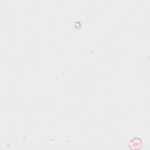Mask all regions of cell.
<instances>
[{
    "label": "cell",
    "instance_id": "1",
    "mask_svg": "<svg viewBox=\"0 0 150 150\" xmlns=\"http://www.w3.org/2000/svg\"><path fill=\"white\" fill-rule=\"evenodd\" d=\"M129 147L131 149H138L142 147V144L141 140L139 138H134L132 139L129 144Z\"/></svg>",
    "mask_w": 150,
    "mask_h": 150
}]
</instances>
